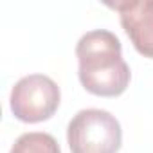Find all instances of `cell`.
<instances>
[{
	"label": "cell",
	"mask_w": 153,
	"mask_h": 153,
	"mask_svg": "<svg viewBox=\"0 0 153 153\" xmlns=\"http://www.w3.org/2000/svg\"><path fill=\"white\" fill-rule=\"evenodd\" d=\"M78 76L83 88L99 97H117L126 92L131 72L123 59L121 40L106 29L85 33L76 45Z\"/></svg>",
	"instance_id": "obj_1"
},
{
	"label": "cell",
	"mask_w": 153,
	"mask_h": 153,
	"mask_svg": "<svg viewBox=\"0 0 153 153\" xmlns=\"http://www.w3.org/2000/svg\"><path fill=\"white\" fill-rule=\"evenodd\" d=\"M70 153H117L123 144V128L115 115L101 108H85L67 126Z\"/></svg>",
	"instance_id": "obj_2"
},
{
	"label": "cell",
	"mask_w": 153,
	"mask_h": 153,
	"mask_svg": "<svg viewBox=\"0 0 153 153\" xmlns=\"http://www.w3.org/2000/svg\"><path fill=\"white\" fill-rule=\"evenodd\" d=\"M61 101L58 83L45 74H29L18 79L11 90L9 106L13 115L27 124L51 119Z\"/></svg>",
	"instance_id": "obj_3"
},
{
	"label": "cell",
	"mask_w": 153,
	"mask_h": 153,
	"mask_svg": "<svg viewBox=\"0 0 153 153\" xmlns=\"http://www.w3.org/2000/svg\"><path fill=\"white\" fill-rule=\"evenodd\" d=\"M106 6L119 13L121 25L135 51L153 59V0H123Z\"/></svg>",
	"instance_id": "obj_4"
},
{
	"label": "cell",
	"mask_w": 153,
	"mask_h": 153,
	"mask_svg": "<svg viewBox=\"0 0 153 153\" xmlns=\"http://www.w3.org/2000/svg\"><path fill=\"white\" fill-rule=\"evenodd\" d=\"M9 153H61V149L51 133L27 131L15 140Z\"/></svg>",
	"instance_id": "obj_5"
}]
</instances>
